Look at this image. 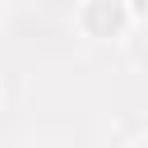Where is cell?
<instances>
[{
  "mask_svg": "<svg viewBox=\"0 0 148 148\" xmlns=\"http://www.w3.org/2000/svg\"><path fill=\"white\" fill-rule=\"evenodd\" d=\"M134 14H148V0H134Z\"/></svg>",
  "mask_w": 148,
  "mask_h": 148,
  "instance_id": "6da1fadb",
  "label": "cell"
}]
</instances>
